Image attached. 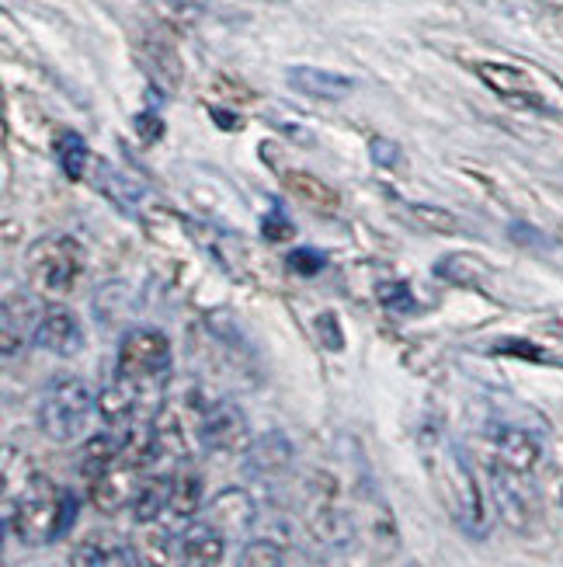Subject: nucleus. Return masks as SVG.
<instances>
[{
	"label": "nucleus",
	"mask_w": 563,
	"mask_h": 567,
	"mask_svg": "<svg viewBox=\"0 0 563 567\" xmlns=\"http://www.w3.org/2000/svg\"><path fill=\"white\" fill-rule=\"evenodd\" d=\"M289 268H292V272H300V276H316V272H324V268H327V255L316 251V248H296L289 255Z\"/></svg>",
	"instance_id": "nucleus-26"
},
{
	"label": "nucleus",
	"mask_w": 563,
	"mask_h": 567,
	"mask_svg": "<svg viewBox=\"0 0 563 567\" xmlns=\"http://www.w3.org/2000/svg\"><path fill=\"white\" fill-rule=\"evenodd\" d=\"M8 523L21 544L45 547L77 523V495L45 474H29L18 498L8 505Z\"/></svg>",
	"instance_id": "nucleus-1"
},
{
	"label": "nucleus",
	"mask_w": 563,
	"mask_h": 567,
	"mask_svg": "<svg viewBox=\"0 0 563 567\" xmlns=\"http://www.w3.org/2000/svg\"><path fill=\"white\" fill-rule=\"evenodd\" d=\"M316 331H321V341L327 344L331 352L345 349V338H341V328H337V317L334 313H321V317H316Z\"/></svg>",
	"instance_id": "nucleus-28"
},
{
	"label": "nucleus",
	"mask_w": 563,
	"mask_h": 567,
	"mask_svg": "<svg viewBox=\"0 0 563 567\" xmlns=\"http://www.w3.org/2000/svg\"><path fill=\"white\" fill-rule=\"evenodd\" d=\"M435 276L446 279V282H456V286H480L487 279V261L477 255L452 251V255L435 261Z\"/></svg>",
	"instance_id": "nucleus-20"
},
{
	"label": "nucleus",
	"mask_w": 563,
	"mask_h": 567,
	"mask_svg": "<svg viewBox=\"0 0 563 567\" xmlns=\"http://www.w3.org/2000/svg\"><path fill=\"white\" fill-rule=\"evenodd\" d=\"M477 78L491 87L494 94L508 97V102L525 105V109H546V102L535 91V84L529 81V73L504 66V63H477Z\"/></svg>",
	"instance_id": "nucleus-10"
},
{
	"label": "nucleus",
	"mask_w": 563,
	"mask_h": 567,
	"mask_svg": "<svg viewBox=\"0 0 563 567\" xmlns=\"http://www.w3.org/2000/svg\"><path fill=\"white\" fill-rule=\"evenodd\" d=\"M84 272V251L73 237H42L24 255V276L42 296H66Z\"/></svg>",
	"instance_id": "nucleus-4"
},
{
	"label": "nucleus",
	"mask_w": 563,
	"mask_h": 567,
	"mask_svg": "<svg viewBox=\"0 0 563 567\" xmlns=\"http://www.w3.org/2000/svg\"><path fill=\"white\" fill-rule=\"evenodd\" d=\"M136 133H139V140L143 143H154V140H160V133H164V126H160V118H154V115H136Z\"/></svg>",
	"instance_id": "nucleus-31"
},
{
	"label": "nucleus",
	"mask_w": 563,
	"mask_h": 567,
	"mask_svg": "<svg viewBox=\"0 0 563 567\" xmlns=\"http://www.w3.org/2000/svg\"><path fill=\"white\" fill-rule=\"evenodd\" d=\"M421 453L428 460L431 481L438 484V491H442V502L456 515V523L473 536H483L487 512H483V498H480V487H477V477L470 471L467 456L459 453L456 442L442 439L438 432L435 435L428 432L421 439Z\"/></svg>",
	"instance_id": "nucleus-2"
},
{
	"label": "nucleus",
	"mask_w": 563,
	"mask_h": 567,
	"mask_svg": "<svg viewBox=\"0 0 563 567\" xmlns=\"http://www.w3.org/2000/svg\"><path fill=\"white\" fill-rule=\"evenodd\" d=\"M237 567H282V550L275 544H268V539H251L240 550Z\"/></svg>",
	"instance_id": "nucleus-24"
},
{
	"label": "nucleus",
	"mask_w": 563,
	"mask_h": 567,
	"mask_svg": "<svg viewBox=\"0 0 563 567\" xmlns=\"http://www.w3.org/2000/svg\"><path fill=\"white\" fill-rule=\"evenodd\" d=\"M199 508H202V477L181 466V471L175 474V487H170V508L167 512L181 523H191Z\"/></svg>",
	"instance_id": "nucleus-19"
},
{
	"label": "nucleus",
	"mask_w": 563,
	"mask_h": 567,
	"mask_svg": "<svg viewBox=\"0 0 563 567\" xmlns=\"http://www.w3.org/2000/svg\"><path fill=\"white\" fill-rule=\"evenodd\" d=\"M498 352H504V355H522V359H532V362H546V355L535 349V344H529V341H501Z\"/></svg>",
	"instance_id": "nucleus-29"
},
{
	"label": "nucleus",
	"mask_w": 563,
	"mask_h": 567,
	"mask_svg": "<svg viewBox=\"0 0 563 567\" xmlns=\"http://www.w3.org/2000/svg\"><path fill=\"white\" fill-rule=\"evenodd\" d=\"M56 161L63 167V175L70 182H81L87 175V164H91V151L81 133H60L56 140Z\"/></svg>",
	"instance_id": "nucleus-22"
},
{
	"label": "nucleus",
	"mask_w": 563,
	"mask_h": 567,
	"mask_svg": "<svg viewBox=\"0 0 563 567\" xmlns=\"http://www.w3.org/2000/svg\"><path fill=\"white\" fill-rule=\"evenodd\" d=\"M94 188L102 192L105 199H112L118 209H126V213L136 209L139 195H143V188L129 175H122L118 167H112L108 161H94Z\"/></svg>",
	"instance_id": "nucleus-16"
},
{
	"label": "nucleus",
	"mask_w": 563,
	"mask_h": 567,
	"mask_svg": "<svg viewBox=\"0 0 563 567\" xmlns=\"http://www.w3.org/2000/svg\"><path fill=\"white\" fill-rule=\"evenodd\" d=\"M407 216H410L418 227H425V230H435V234H459V230H462L459 219H456L449 209H442V206L414 203V206H407Z\"/></svg>",
	"instance_id": "nucleus-23"
},
{
	"label": "nucleus",
	"mask_w": 563,
	"mask_h": 567,
	"mask_svg": "<svg viewBox=\"0 0 563 567\" xmlns=\"http://www.w3.org/2000/svg\"><path fill=\"white\" fill-rule=\"evenodd\" d=\"M136 554L146 567H191L185 539L175 529H146L136 539Z\"/></svg>",
	"instance_id": "nucleus-12"
},
{
	"label": "nucleus",
	"mask_w": 563,
	"mask_h": 567,
	"mask_svg": "<svg viewBox=\"0 0 563 567\" xmlns=\"http://www.w3.org/2000/svg\"><path fill=\"white\" fill-rule=\"evenodd\" d=\"M491 491H494V505L501 512V519L515 533H532L540 526V495H535L525 471H515V466H504L494 460Z\"/></svg>",
	"instance_id": "nucleus-6"
},
{
	"label": "nucleus",
	"mask_w": 563,
	"mask_h": 567,
	"mask_svg": "<svg viewBox=\"0 0 563 567\" xmlns=\"http://www.w3.org/2000/svg\"><path fill=\"white\" fill-rule=\"evenodd\" d=\"M199 435L202 446L212 453H243L251 450V429L248 417L233 401H216L199 417Z\"/></svg>",
	"instance_id": "nucleus-7"
},
{
	"label": "nucleus",
	"mask_w": 563,
	"mask_h": 567,
	"mask_svg": "<svg viewBox=\"0 0 563 567\" xmlns=\"http://www.w3.org/2000/svg\"><path fill=\"white\" fill-rule=\"evenodd\" d=\"M282 182L303 206H310L316 213H334L337 209V192L331 185H324L316 175H310V171H285Z\"/></svg>",
	"instance_id": "nucleus-18"
},
{
	"label": "nucleus",
	"mask_w": 563,
	"mask_h": 567,
	"mask_svg": "<svg viewBox=\"0 0 563 567\" xmlns=\"http://www.w3.org/2000/svg\"><path fill=\"white\" fill-rule=\"evenodd\" d=\"M373 161L383 164V167H397L400 161V146L389 143V140H373Z\"/></svg>",
	"instance_id": "nucleus-30"
},
{
	"label": "nucleus",
	"mask_w": 563,
	"mask_h": 567,
	"mask_svg": "<svg viewBox=\"0 0 563 567\" xmlns=\"http://www.w3.org/2000/svg\"><path fill=\"white\" fill-rule=\"evenodd\" d=\"M70 567H136V557L115 536H87L73 547Z\"/></svg>",
	"instance_id": "nucleus-14"
},
{
	"label": "nucleus",
	"mask_w": 563,
	"mask_h": 567,
	"mask_svg": "<svg viewBox=\"0 0 563 567\" xmlns=\"http://www.w3.org/2000/svg\"><path fill=\"white\" fill-rule=\"evenodd\" d=\"M32 341L39 344V349L53 352V355H81L84 352V328L73 310L66 307H45L39 313V324L32 331Z\"/></svg>",
	"instance_id": "nucleus-8"
},
{
	"label": "nucleus",
	"mask_w": 563,
	"mask_h": 567,
	"mask_svg": "<svg viewBox=\"0 0 563 567\" xmlns=\"http://www.w3.org/2000/svg\"><path fill=\"white\" fill-rule=\"evenodd\" d=\"M94 408H97V398L87 386V380L63 373L45 386V398L39 408V425L53 442H73L87 432Z\"/></svg>",
	"instance_id": "nucleus-3"
},
{
	"label": "nucleus",
	"mask_w": 563,
	"mask_h": 567,
	"mask_svg": "<svg viewBox=\"0 0 563 567\" xmlns=\"http://www.w3.org/2000/svg\"><path fill=\"white\" fill-rule=\"evenodd\" d=\"M491 442H494V460L498 463L532 474L535 460H540V442H535L525 429L498 425V429H491Z\"/></svg>",
	"instance_id": "nucleus-13"
},
{
	"label": "nucleus",
	"mask_w": 563,
	"mask_h": 567,
	"mask_svg": "<svg viewBox=\"0 0 563 567\" xmlns=\"http://www.w3.org/2000/svg\"><path fill=\"white\" fill-rule=\"evenodd\" d=\"M261 234L272 240V244H282V240H292L296 227H292V219L279 206H272V209L264 213V219H261Z\"/></svg>",
	"instance_id": "nucleus-25"
},
{
	"label": "nucleus",
	"mask_w": 563,
	"mask_h": 567,
	"mask_svg": "<svg viewBox=\"0 0 563 567\" xmlns=\"http://www.w3.org/2000/svg\"><path fill=\"white\" fill-rule=\"evenodd\" d=\"M170 487H175V474H150V477H146L139 498L133 505V519L139 526L157 523L160 515L170 508Z\"/></svg>",
	"instance_id": "nucleus-17"
},
{
	"label": "nucleus",
	"mask_w": 563,
	"mask_h": 567,
	"mask_svg": "<svg viewBox=\"0 0 563 567\" xmlns=\"http://www.w3.org/2000/svg\"><path fill=\"white\" fill-rule=\"evenodd\" d=\"M379 303L389 310H410L414 307V296L407 282H383L379 286Z\"/></svg>",
	"instance_id": "nucleus-27"
},
{
	"label": "nucleus",
	"mask_w": 563,
	"mask_h": 567,
	"mask_svg": "<svg viewBox=\"0 0 563 567\" xmlns=\"http://www.w3.org/2000/svg\"><path fill=\"white\" fill-rule=\"evenodd\" d=\"M254 515H258V508H254L251 495H248V491H240V487L219 491V495L206 505V523L216 526L227 539L248 533L254 526Z\"/></svg>",
	"instance_id": "nucleus-9"
},
{
	"label": "nucleus",
	"mask_w": 563,
	"mask_h": 567,
	"mask_svg": "<svg viewBox=\"0 0 563 567\" xmlns=\"http://www.w3.org/2000/svg\"><path fill=\"white\" fill-rule=\"evenodd\" d=\"M181 539H185L188 560L195 567H212V564L223 560V554H227V536L219 533L216 526H209L206 519L202 523H188L181 529Z\"/></svg>",
	"instance_id": "nucleus-15"
},
{
	"label": "nucleus",
	"mask_w": 563,
	"mask_h": 567,
	"mask_svg": "<svg viewBox=\"0 0 563 567\" xmlns=\"http://www.w3.org/2000/svg\"><path fill=\"white\" fill-rule=\"evenodd\" d=\"M560 502H563V491H560Z\"/></svg>",
	"instance_id": "nucleus-32"
},
{
	"label": "nucleus",
	"mask_w": 563,
	"mask_h": 567,
	"mask_svg": "<svg viewBox=\"0 0 563 567\" xmlns=\"http://www.w3.org/2000/svg\"><path fill=\"white\" fill-rule=\"evenodd\" d=\"M118 377H126L129 383L164 393V383L170 377V341L157 328H129L122 334L118 344Z\"/></svg>",
	"instance_id": "nucleus-5"
},
{
	"label": "nucleus",
	"mask_w": 563,
	"mask_h": 567,
	"mask_svg": "<svg viewBox=\"0 0 563 567\" xmlns=\"http://www.w3.org/2000/svg\"><path fill=\"white\" fill-rule=\"evenodd\" d=\"M285 81L292 91L316 97V102H341V97H348L355 91L352 78L334 73V70H321V66H292L285 73Z\"/></svg>",
	"instance_id": "nucleus-11"
},
{
	"label": "nucleus",
	"mask_w": 563,
	"mask_h": 567,
	"mask_svg": "<svg viewBox=\"0 0 563 567\" xmlns=\"http://www.w3.org/2000/svg\"><path fill=\"white\" fill-rule=\"evenodd\" d=\"M289 460H292V450L282 435H268L261 442H251V450H248V463L254 474H279Z\"/></svg>",
	"instance_id": "nucleus-21"
}]
</instances>
